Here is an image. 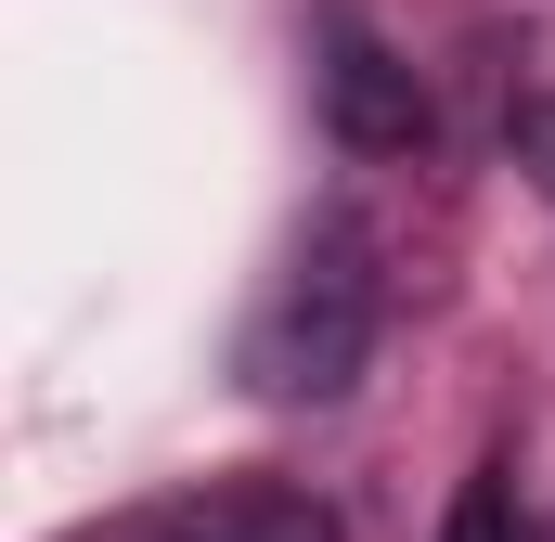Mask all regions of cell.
<instances>
[{
    "label": "cell",
    "mask_w": 555,
    "mask_h": 542,
    "mask_svg": "<svg viewBox=\"0 0 555 542\" xmlns=\"http://www.w3.org/2000/svg\"><path fill=\"white\" fill-rule=\"evenodd\" d=\"M130 542H336V504L297 491V478H220V491L155 504Z\"/></svg>",
    "instance_id": "cell-3"
},
{
    "label": "cell",
    "mask_w": 555,
    "mask_h": 542,
    "mask_svg": "<svg viewBox=\"0 0 555 542\" xmlns=\"http://www.w3.org/2000/svg\"><path fill=\"white\" fill-rule=\"evenodd\" d=\"M517 168L543 181V207H555V91H530V104H517Z\"/></svg>",
    "instance_id": "cell-5"
},
{
    "label": "cell",
    "mask_w": 555,
    "mask_h": 542,
    "mask_svg": "<svg viewBox=\"0 0 555 542\" xmlns=\"http://www.w3.org/2000/svg\"><path fill=\"white\" fill-rule=\"evenodd\" d=\"M375 336H388V259H375V233L362 220H310L284 246L272 297L246 310V388L284 401V413H323V401L362 388Z\"/></svg>",
    "instance_id": "cell-1"
},
{
    "label": "cell",
    "mask_w": 555,
    "mask_h": 542,
    "mask_svg": "<svg viewBox=\"0 0 555 542\" xmlns=\"http://www.w3.org/2000/svg\"><path fill=\"white\" fill-rule=\"evenodd\" d=\"M439 542H543V530H530V504H517V465H478Z\"/></svg>",
    "instance_id": "cell-4"
},
{
    "label": "cell",
    "mask_w": 555,
    "mask_h": 542,
    "mask_svg": "<svg viewBox=\"0 0 555 542\" xmlns=\"http://www.w3.org/2000/svg\"><path fill=\"white\" fill-rule=\"evenodd\" d=\"M323 117H336L349 155H414L426 142V91H414V65H401L388 39L336 26V39H323Z\"/></svg>",
    "instance_id": "cell-2"
}]
</instances>
